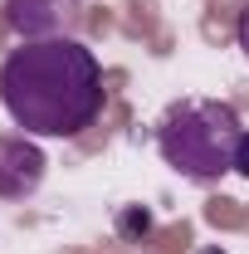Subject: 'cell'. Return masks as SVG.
I'll use <instances>...</instances> for the list:
<instances>
[{
	"mask_svg": "<svg viewBox=\"0 0 249 254\" xmlns=\"http://www.w3.org/2000/svg\"><path fill=\"white\" fill-rule=\"evenodd\" d=\"M0 103L30 137H78L103 113V68L68 34L34 39L0 64Z\"/></svg>",
	"mask_w": 249,
	"mask_h": 254,
	"instance_id": "cell-1",
	"label": "cell"
},
{
	"mask_svg": "<svg viewBox=\"0 0 249 254\" xmlns=\"http://www.w3.org/2000/svg\"><path fill=\"white\" fill-rule=\"evenodd\" d=\"M240 132L245 127H240V113L230 103L195 98V103L166 108V118L156 123V152L186 181H220L225 171H235Z\"/></svg>",
	"mask_w": 249,
	"mask_h": 254,
	"instance_id": "cell-2",
	"label": "cell"
},
{
	"mask_svg": "<svg viewBox=\"0 0 249 254\" xmlns=\"http://www.w3.org/2000/svg\"><path fill=\"white\" fill-rule=\"evenodd\" d=\"M49 157L34 147L30 132H5L0 137V200H25L44 186Z\"/></svg>",
	"mask_w": 249,
	"mask_h": 254,
	"instance_id": "cell-3",
	"label": "cell"
},
{
	"mask_svg": "<svg viewBox=\"0 0 249 254\" xmlns=\"http://www.w3.org/2000/svg\"><path fill=\"white\" fill-rule=\"evenodd\" d=\"M5 20H10V30L20 34L25 44H34V39H54V30H59L54 0H5Z\"/></svg>",
	"mask_w": 249,
	"mask_h": 254,
	"instance_id": "cell-4",
	"label": "cell"
},
{
	"mask_svg": "<svg viewBox=\"0 0 249 254\" xmlns=\"http://www.w3.org/2000/svg\"><path fill=\"white\" fill-rule=\"evenodd\" d=\"M123 230L127 235H137V230L147 235V230H152V215H147V210H142V215H137V210H123Z\"/></svg>",
	"mask_w": 249,
	"mask_h": 254,
	"instance_id": "cell-5",
	"label": "cell"
},
{
	"mask_svg": "<svg viewBox=\"0 0 249 254\" xmlns=\"http://www.w3.org/2000/svg\"><path fill=\"white\" fill-rule=\"evenodd\" d=\"M235 171L249 176V132H240V147H235Z\"/></svg>",
	"mask_w": 249,
	"mask_h": 254,
	"instance_id": "cell-6",
	"label": "cell"
},
{
	"mask_svg": "<svg viewBox=\"0 0 249 254\" xmlns=\"http://www.w3.org/2000/svg\"><path fill=\"white\" fill-rule=\"evenodd\" d=\"M235 34H240V49L249 54V5L240 10V25H235Z\"/></svg>",
	"mask_w": 249,
	"mask_h": 254,
	"instance_id": "cell-7",
	"label": "cell"
},
{
	"mask_svg": "<svg viewBox=\"0 0 249 254\" xmlns=\"http://www.w3.org/2000/svg\"><path fill=\"white\" fill-rule=\"evenodd\" d=\"M195 254H225V250H195Z\"/></svg>",
	"mask_w": 249,
	"mask_h": 254,
	"instance_id": "cell-8",
	"label": "cell"
}]
</instances>
